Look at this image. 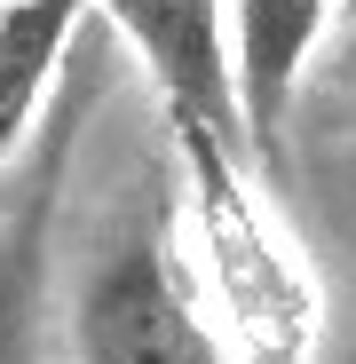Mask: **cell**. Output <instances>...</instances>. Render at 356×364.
<instances>
[{"label":"cell","mask_w":356,"mask_h":364,"mask_svg":"<svg viewBox=\"0 0 356 364\" xmlns=\"http://www.w3.org/2000/svg\"><path fill=\"white\" fill-rule=\"evenodd\" d=\"M348 9H356V0H348Z\"/></svg>","instance_id":"obj_7"},{"label":"cell","mask_w":356,"mask_h":364,"mask_svg":"<svg viewBox=\"0 0 356 364\" xmlns=\"http://www.w3.org/2000/svg\"><path fill=\"white\" fill-rule=\"evenodd\" d=\"M333 0H237V111H246V143L254 166L277 174L285 166V111L301 87V64L325 32Z\"/></svg>","instance_id":"obj_4"},{"label":"cell","mask_w":356,"mask_h":364,"mask_svg":"<svg viewBox=\"0 0 356 364\" xmlns=\"http://www.w3.org/2000/svg\"><path fill=\"white\" fill-rule=\"evenodd\" d=\"M80 9L87 0H9V9H0V159L24 143L48 80L64 72V48L80 32Z\"/></svg>","instance_id":"obj_6"},{"label":"cell","mask_w":356,"mask_h":364,"mask_svg":"<svg viewBox=\"0 0 356 364\" xmlns=\"http://www.w3.org/2000/svg\"><path fill=\"white\" fill-rule=\"evenodd\" d=\"M72 348L80 364H230L151 222H135L87 269L72 301Z\"/></svg>","instance_id":"obj_2"},{"label":"cell","mask_w":356,"mask_h":364,"mask_svg":"<svg viewBox=\"0 0 356 364\" xmlns=\"http://www.w3.org/2000/svg\"><path fill=\"white\" fill-rule=\"evenodd\" d=\"M72 127H80V87L55 103L48 119V143H40V174H32V198L0 246V364H24V341H32V293H40V237H48V214H55V182H64V151H72Z\"/></svg>","instance_id":"obj_5"},{"label":"cell","mask_w":356,"mask_h":364,"mask_svg":"<svg viewBox=\"0 0 356 364\" xmlns=\"http://www.w3.org/2000/svg\"><path fill=\"white\" fill-rule=\"evenodd\" d=\"M95 9L143 48L174 135H206L254 166L246 111H237V64L222 55V0H95Z\"/></svg>","instance_id":"obj_3"},{"label":"cell","mask_w":356,"mask_h":364,"mask_svg":"<svg viewBox=\"0 0 356 364\" xmlns=\"http://www.w3.org/2000/svg\"><path fill=\"white\" fill-rule=\"evenodd\" d=\"M174 143L190 159V198H198V222H206L222 309L237 325V356L246 364H301L309 341H317V293H309L301 262L277 254L261 206L246 198V182H237L246 159L206 143V135H174Z\"/></svg>","instance_id":"obj_1"}]
</instances>
